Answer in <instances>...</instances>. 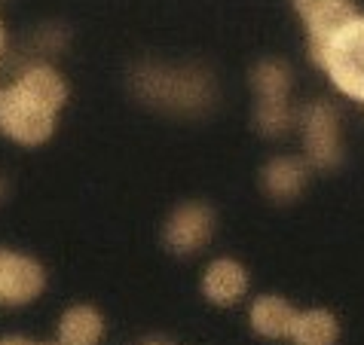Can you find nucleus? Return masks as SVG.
I'll return each instance as SVG.
<instances>
[{
  "mask_svg": "<svg viewBox=\"0 0 364 345\" xmlns=\"http://www.w3.org/2000/svg\"><path fill=\"white\" fill-rule=\"evenodd\" d=\"M340 336V324L331 312L312 309V312H297L291 339L294 345H333Z\"/></svg>",
  "mask_w": 364,
  "mask_h": 345,
  "instance_id": "nucleus-11",
  "label": "nucleus"
},
{
  "mask_svg": "<svg viewBox=\"0 0 364 345\" xmlns=\"http://www.w3.org/2000/svg\"><path fill=\"white\" fill-rule=\"evenodd\" d=\"M0 345H34V342H28V339H0Z\"/></svg>",
  "mask_w": 364,
  "mask_h": 345,
  "instance_id": "nucleus-13",
  "label": "nucleus"
},
{
  "mask_svg": "<svg viewBox=\"0 0 364 345\" xmlns=\"http://www.w3.org/2000/svg\"><path fill=\"white\" fill-rule=\"evenodd\" d=\"M294 321H297V312L291 309V302H285L282 297H260L255 306H251V327L267 339L291 336Z\"/></svg>",
  "mask_w": 364,
  "mask_h": 345,
  "instance_id": "nucleus-9",
  "label": "nucleus"
},
{
  "mask_svg": "<svg viewBox=\"0 0 364 345\" xmlns=\"http://www.w3.org/2000/svg\"><path fill=\"white\" fill-rule=\"evenodd\" d=\"M264 184L276 199H291L303 190V184H306V165H303L300 159H291V156L276 159L264 171Z\"/></svg>",
  "mask_w": 364,
  "mask_h": 345,
  "instance_id": "nucleus-12",
  "label": "nucleus"
},
{
  "mask_svg": "<svg viewBox=\"0 0 364 345\" xmlns=\"http://www.w3.org/2000/svg\"><path fill=\"white\" fill-rule=\"evenodd\" d=\"M294 9L300 13L303 25H306L312 55H316L349 18L358 16L352 0H294Z\"/></svg>",
  "mask_w": 364,
  "mask_h": 345,
  "instance_id": "nucleus-4",
  "label": "nucleus"
},
{
  "mask_svg": "<svg viewBox=\"0 0 364 345\" xmlns=\"http://www.w3.org/2000/svg\"><path fill=\"white\" fill-rule=\"evenodd\" d=\"M34 345H49V342H34Z\"/></svg>",
  "mask_w": 364,
  "mask_h": 345,
  "instance_id": "nucleus-15",
  "label": "nucleus"
},
{
  "mask_svg": "<svg viewBox=\"0 0 364 345\" xmlns=\"http://www.w3.org/2000/svg\"><path fill=\"white\" fill-rule=\"evenodd\" d=\"M303 144L316 165L328 168L340 159V126L337 114L328 104H312L303 114Z\"/></svg>",
  "mask_w": 364,
  "mask_h": 345,
  "instance_id": "nucleus-5",
  "label": "nucleus"
},
{
  "mask_svg": "<svg viewBox=\"0 0 364 345\" xmlns=\"http://www.w3.org/2000/svg\"><path fill=\"white\" fill-rule=\"evenodd\" d=\"M4 46H6V31H4V22H0V55H4Z\"/></svg>",
  "mask_w": 364,
  "mask_h": 345,
  "instance_id": "nucleus-14",
  "label": "nucleus"
},
{
  "mask_svg": "<svg viewBox=\"0 0 364 345\" xmlns=\"http://www.w3.org/2000/svg\"><path fill=\"white\" fill-rule=\"evenodd\" d=\"M248 290V272L239 266L236 260H215L205 269V278H202V293L218 302V306H232L245 297Z\"/></svg>",
  "mask_w": 364,
  "mask_h": 345,
  "instance_id": "nucleus-8",
  "label": "nucleus"
},
{
  "mask_svg": "<svg viewBox=\"0 0 364 345\" xmlns=\"http://www.w3.org/2000/svg\"><path fill=\"white\" fill-rule=\"evenodd\" d=\"M312 58L343 95L364 101V16L349 18Z\"/></svg>",
  "mask_w": 364,
  "mask_h": 345,
  "instance_id": "nucleus-2",
  "label": "nucleus"
},
{
  "mask_svg": "<svg viewBox=\"0 0 364 345\" xmlns=\"http://www.w3.org/2000/svg\"><path fill=\"white\" fill-rule=\"evenodd\" d=\"M65 98L68 86L58 70L46 65L28 67L16 83L0 89V135L25 147L43 144L53 135Z\"/></svg>",
  "mask_w": 364,
  "mask_h": 345,
  "instance_id": "nucleus-1",
  "label": "nucleus"
},
{
  "mask_svg": "<svg viewBox=\"0 0 364 345\" xmlns=\"http://www.w3.org/2000/svg\"><path fill=\"white\" fill-rule=\"evenodd\" d=\"M255 86H257V119L267 131H279L285 128L288 114H285V98H288V70L282 65H260L255 74Z\"/></svg>",
  "mask_w": 364,
  "mask_h": 345,
  "instance_id": "nucleus-6",
  "label": "nucleus"
},
{
  "mask_svg": "<svg viewBox=\"0 0 364 345\" xmlns=\"http://www.w3.org/2000/svg\"><path fill=\"white\" fill-rule=\"evenodd\" d=\"M211 211L202 205H184L171 214L168 226H166V241L171 251L178 253H190L199 251L205 241L211 239Z\"/></svg>",
  "mask_w": 364,
  "mask_h": 345,
  "instance_id": "nucleus-7",
  "label": "nucleus"
},
{
  "mask_svg": "<svg viewBox=\"0 0 364 345\" xmlns=\"http://www.w3.org/2000/svg\"><path fill=\"white\" fill-rule=\"evenodd\" d=\"M105 336V318L92 306H74L58 321V345H98Z\"/></svg>",
  "mask_w": 364,
  "mask_h": 345,
  "instance_id": "nucleus-10",
  "label": "nucleus"
},
{
  "mask_svg": "<svg viewBox=\"0 0 364 345\" xmlns=\"http://www.w3.org/2000/svg\"><path fill=\"white\" fill-rule=\"evenodd\" d=\"M43 290V269L31 257L13 251H0V302L25 306Z\"/></svg>",
  "mask_w": 364,
  "mask_h": 345,
  "instance_id": "nucleus-3",
  "label": "nucleus"
}]
</instances>
